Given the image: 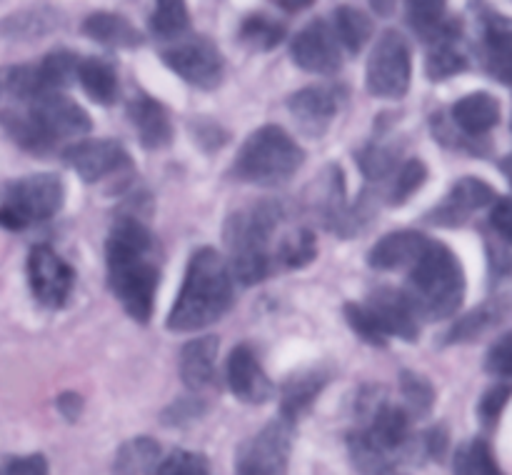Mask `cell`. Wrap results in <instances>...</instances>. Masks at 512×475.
I'll return each instance as SVG.
<instances>
[{
    "instance_id": "obj_35",
    "label": "cell",
    "mask_w": 512,
    "mask_h": 475,
    "mask_svg": "<svg viewBox=\"0 0 512 475\" xmlns=\"http://www.w3.org/2000/svg\"><path fill=\"white\" fill-rule=\"evenodd\" d=\"M428 180V168H425L423 160H408L405 165L395 168V180L390 183L388 190V203L390 205H403L423 188V183Z\"/></svg>"
},
{
    "instance_id": "obj_21",
    "label": "cell",
    "mask_w": 512,
    "mask_h": 475,
    "mask_svg": "<svg viewBox=\"0 0 512 475\" xmlns=\"http://www.w3.org/2000/svg\"><path fill=\"white\" fill-rule=\"evenodd\" d=\"M480 58L488 73L498 78L500 83H510V65H512V33L510 20L498 13H485L480 20Z\"/></svg>"
},
{
    "instance_id": "obj_16",
    "label": "cell",
    "mask_w": 512,
    "mask_h": 475,
    "mask_svg": "<svg viewBox=\"0 0 512 475\" xmlns=\"http://www.w3.org/2000/svg\"><path fill=\"white\" fill-rule=\"evenodd\" d=\"M225 378H228L230 393L238 400H243V403L263 405L275 393L273 383L265 375L258 355H255V350L250 345L233 348V353L228 358V368H225Z\"/></svg>"
},
{
    "instance_id": "obj_10",
    "label": "cell",
    "mask_w": 512,
    "mask_h": 475,
    "mask_svg": "<svg viewBox=\"0 0 512 475\" xmlns=\"http://www.w3.org/2000/svg\"><path fill=\"white\" fill-rule=\"evenodd\" d=\"M163 63L193 88L215 90L223 83L225 60L208 38H193L163 50Z\"/></svg>"
},
{
    "instance_id": "obj_38",
    "label": "cell",
    "mask_w": 512,
    "mask_h": 475,
    "mask_svg": "<svg viewBox=\"0 0 512 475\" xmlns=\"http://www.w3.org/2000/svg\"><path fill=\"white\" fill-rule=\"evenodd\" d=\"M345 320H348L350 328L365 340V343L375 345V348H385L388 345V335L378 328L375 318L370 315V310L360 303H345Z\"/></svg>"
},
{
    "instance_id": "obj_41",
    "label": "cell",
    "mask_w": 512,
    "mask_h": 475,
    "mask_svg": "<svg viewBox=\"0 0 512 475\" xmlns=\"http://www.w3.org/2000/svg\"><path fill=\"white\" fill-rule=\"evenodd\" d=\"M510 385H495V388H490L488 393L483 395V400H480V408H478V415H480V423L485 425V428H495L500 420V415H503V410L508 408V400H510Z\"/></svg>"
},
{
    "instance_id": "obj_37",
    "label": "cell",
    "mask_w": 512,
    "mask_h": 475,
    "mask_svg": "<svg viewBox=\"0 0 512 475\" xmlns=\"http://www.w3.org/2000/svg\"><path fill=\"white\" fill-rule=\"evenodd\" d=\"M78 63V55L70 53V50L58 48L40 60L38 70L48 88L63 90L65 85H70V80L75 78V73H78Z\"/></svg>"
},
{
    "instance_id": "obj_26",
    "label": "cell",
    "mask_w": 512,
    "mask_h": 475,
    "mask_svg": "<svg viewBox=\"0 0 512 475\" xmlns=\"http://www.w3.org/2000/svg\"><path fill=\"white\" fill-rule=\"evenodd\" d=\"M75 78L80 80L83 90L88 93L90 100L100 105H113L118 100V73H115L113 63L103 58H88L78 63V73Z\"/></svg>"
},
{
    "instance_id": "obj_36",
    "label": "cell",
    "mask_w": 512,
    "mask_h": 475,
    "mask_svg": "<svg viewBox=\"0 0 512 475\" xmlns=\"http://www.w3.org/2000/svg\"><path fill=\"white\" fill-rule=\"evenodd\" d=\"M400 390H403V398L408 403L410 418H423L425 413H430L435 403V388L430 380H425L420 373H413V370H403L400 373Z\"/></svg>"
},
{
    "instance_id": "obj_44",
    "label": "cell",
    "mask_w": 512,
    "mask_h": 475,
    "mask_svg": "<svg viewBox=\"0 0 512 475\" xmlns=\"http://www.w3.org/2000/svg\"><path fill=\"white\" fill-rule=\"evenodd\" d=\"M3 473L13 475H43L48 473V460L43 455H28V458H13L5 463Z\"/></svg>"
},
{
    "instance_id": "obj_1",
    "label": "cell",
    "mask_w": 512,
    "mask_h": 475,
    "mask_svg": "<svg viewBox=\"0 0 512 475\" xmlns=\"http://www.w3.org/2000/svg\"><path fill=\"white\" fill-rule=\"evenodd\" d=\"M108 285L138 323H148L155 308L160 265L155 260V238L135 215H123L110 228L105 243Z\"/></svg>"
},
{
    "instance_id": "obj_22",
    "label": "cell",
    "mask_w": 512,
    "mask_h": 475,
    "mask_svg": "<svg viewBox=\"0 0 512 475\" xmlns=\"http://www.w3.org/2000/svg\"><path fill=\"white\" fill-rule=\"evenodd\" d=\"M428 235L420 230H395L380 238L368 253L370 268L375 270H400L410 268L428 245Z\"/></svg>"
},
{
    "instance_id": "obj_7",
    "label": "cell",
    "mask_w": 512,
    "mask_h": 475,
    "mask_svg": "<svg viewBox=\"0 0 512 475\" xmlns=\"http://www.w3.org/2000/svg\"><path fill=\"white\" fill-rule=\"evenodd\" d=\"M65 188L55 173H35L0 188V228L25 230L55 218L63 208Z\"/></svg>"
},
{
    "instance_id": "obj_17",
    "label": "cell",
    "mask_w": 512,
    "mask_h": 475,
    "mask_svg": "<svg viewBox=\"0 0 512 475\" xmlns=\"http://www.w3.org/2000/svg\"><path fill=\"white\" fill-rule=\"evenodd\" d=\"M365 308L370 310V315L375 318L378 328L383 330L388 338H400L405 340V343H415V340H418V315L413 313L403 290H393L388 288V285H380L378 290L370 293Z\"/></svg>"
},
{
    "instance_id": "obj_11",
    "label": "cell",
    "mask_w": 512,
    "mask_h": 475,
    "mask_svg": "<svg viewBox=\"0 0 512 475\" xmlns=\"http://www.w3.org/2000/svg\"><path fill=\"white\" fill-rule=\"evenodd\" d=\"M28 285L40 305L60 310L75 288V270L48 245H33L28 253Z\"/></svg>"
},
{
    "instance_id": "obj_8",
    "label": "cell",
    "mask_w": 512,
    "mask_h": 475,
    "mask_svg": "<svg viewBox=\"0 0 512 475\" xmlns=\"http://www.w3.org/2000/svg\"><path fill=\"white\" fill-rule=\"evenodd\" d=\"M410 80H413V55L408 40L398 30H385L368 60V73H365L368 93L383 100H400L408 95Z\"/></svg>"
},
{
    "instance_id": "obj_29",
    "label": "cell",
    "mask_w": 512,
    "mask_h": 475,
    "mask_svg": "<svg viewBox=\"0 0 512 475\" xmlns=\"http://www.w3.org/2000/svg\"><path fill=\"white\" fill-rule=\"evenodd\" d=\"M160 463V445L153 438H135L120 445L115 455V473H153Z\"/></svg>"
},
{
    "instance_id": "obj_31",
    "label": "cell",
    "mask_w": 512,
    "mask_h": 475,
    "mask_svg": "<svg viewBox=\"0 0 512 475\" xmlns=\"http://www.w3.org/2000/svg\"><path fill=\"white\" fill-rule=\"evenodd\" d=\"M190 13L185 0H155V13L150 18V30L160 40H173L188 33Z\"/></svg>"
},
{
    "instance_id": "obj_2",
    "label": "cell",
    "mask_w": 512,
    "mask_h": 475,
    "mask_svg": "<svg viewBox=\"0 0 512 475\" xmlns=\"http://www.w3.org/2000/svg\"><path fill=\"white\" fill-rule=\"evenodd\" d=\"M0 125L25 153L48 155L63 140L90 133L93 120L63 90H43L28 100L0 105Z\"/></svg>"
},
{
    "instance_id": "obj_9",
    "label": "cell",
    "mask_w": 512,
    "mask_h": 475,
    "mask_svg": "<svg viewBox=\"0 0 512 475\" xmlns=\"http://www.w3.org/2000/svg\"><path fill=\"white\" fill-rule=\"evenodd\" d=\"M293 453V425L283 418L265 425L258 435L245 440L235 455V470L243 475L285 473Z\"/></svg>"
},
{
    "instance_id": "obj_3",
    "label": "cell",
    "mask_w": 512,
    "mask_h": 475,
    "mask_svg": "<svg viewBox=\"0 0 512 475\" xmlns=\"http://www.w3.org/2000/svg\"><path fill=\"white\" fill-rule=\"evenodd\" d=\"M285 225V208L278 200H260L225 220L223 240L228 268L240 285H255L278 273V248Z\"/></svg>"
},
{
    "instance_id": "obj_42",
    "label": "cell",
    "mask_w": 512,
    "mask_h": 475,
    "mask_svg": "<svg viewBox=\"0 0 512 475\" xmlns=\"http://www.w3.org/2000/svg\"><path fill=\"white\" fill-rule=\"evenodd\" d=\"M485 368H488V373L498 375V378H510L512 375V335L510 333H505L503 338L488 350Z\"/></svg>"
},
{
    "instance_id": "obj_25",
    "label": "cell",
    "mask_w": 512,
    "mask_h": 475,
    "mask_svg": "<svg viewBox=\"0 0 512 475\" xmlns=\"http://www.w3.org/2000/svg\"><path fill=\"white\" fill-rule=\"evenodd\" d=\"M83 35L108 48H138L143 35L118 13H93L83 20Z\"/></svg>"
},
{
    "instance_id": "obj_13",
    "label": "cell",
    "mask_w": 512,
    "mask_h": 475,
    "mask_svg": "<svg viewBox=\"0 0 512 475\" xmlns=\"http://www.w3.org/2000/svg\"><path fill=\"white\" fill-rule=\"evenodd\" d=\"M345 98H348V93H345L343 85H310V88L290 95L288 108L305 135L320 138V135L328 133L330 123L345 105Z\"/></svg>"
},
{
    "instance_id": "obj_40",
    "label": "cell",
    "mask_w": 512,
    "mask_h": 475,
    "mask_svg": "<svg viewBox=\"0 0 512 475\" xmlns=\"http://www.w3.org/2000/svg\"><path fill=\"white\" fill-rule=\"evenodd\" d=\"M205 410H208V403H205V400L180 398L178 403L168 405V408L163 410L160 420H163L165 425H173V428H185V425L195 423V420H198Z\"/></svg>"
},
{
    "instance_id": "obj_32",
    "label": "cell",
    "mask_w": 512,
    "mask_h": 475,
    "mask_svg": "<svg viewBox=\"0 0 512 475\" xmlns=\"http://www.w3.org/2000/svg\"><path fill=\"white\" fill-rule=\"evenodd\" d=\"M285 38V28L278 20L268 18V15H250L243 25H240V40L248 45L250 50H273L280 40Z\"/></svg>"
},
{
    "instance_id": "obj_6",
    "label": "cell",
    "mask_w": 512,
    "mask_h": 475,
    "mask_svg": "<svg viewBox=\"0 0 512 475\" xmlns=\"http://www.w3.org/2000/svg\"><path fill=\"white\" fill-rule=\"evenodd\" d=\"M305 153L293 135L280 125H263L248 135L233 163V175L243 183L275 188L283 185L303 168Z\"/></svg>"
},
{
    "instance_id": "obj_27",
    "label": "cell",
    "mask_w": 512,
    "mask_h": 475,
    "mask_svg": "<svg viewBox=\"0 0 512 475\" xmlns=\"http://www.w3.org/2000/svg\"><path fill=\"white\" fill-rule=\"evenodd\" d=\"M503 318H505L503 300H493V303L478 305V308H473L468 315H463V318L448 330L445 343H470V340H478L480 335L488 333L490 328H495Z\"/></svg>"
},
{
    "instance_id": "obj_14",
    "label": "cell",
    "mask_w": 512,
    "mask_h": 475,
    "mask_svg": "<svg viewBox=\"0 0 512 475\" xmlns=\"http://www.w3.org/2000/svg\"><path fill=\"white\" fill-rule=\"evenodd\" d=\"M63 160L68 168H73L85 183H100L108 175H115L118 170L130 168L128 150L118 140H80L65 148Z\"/></svg>"
},
{
    "instance_id": "obj_23",
    "label": "cell",
    "mask_w": 512,
    "mask_h": 475,
    "mask_svg": "<svg viewBox=\"0 0 512 475\" xmlns=\"http://www.w3.org/2000/svg\"><path fill=\"white\" fill-rule=\"evenodd\" d=\"M455 128L468 138L480 140L500 123V100L493 93H473L450 108Z\"/></svg>"
},
{
    "instance_id": "obj_18",
    "label": "cell",
    "mask_w": 512,
    "mask_h": 475,
    "mask_svg": "<svg viewBox=\"0 0 512 475\" xmlns=\"http://www.w3.org/2000/svg\"><path fill=\"white\" fill-rule=\"evenodd\" d=\"M128 120L133 123L143 148L163 150L173 143V123L160 100L138 93L128 103Z\"/></svg>"
},
{
    "instance_id": "obj_46",
    "label": "cell",
    "mask_w": 512,
    "mask_h": 475,
    "mask_svg": "<svg viewBox=\"0 0 512 475\" xmlns=\"http://www.w3.org/2000/svg\"><path fill=\"white\" fill-rule=\"evenodd\" d=\"M55 405H58V410L65 415V420H70V423L78 420L80 413H83V398H80L78 393H70V390L60 395Z\"/></svg>"
},
{
    "instance_id": "obj_19",
    "label": "cell",
    "mask_w": 512,
    "mask_h": 475,
    "mask_svg": "<svg viewBox=\"0 0 512 475\" xmlns=\"http://www.w3.org/2000/svg\"><path fill=\"white\" fill-rule=\"evenodd\" d=\"M328 380L330 373L325 368H305L290 375L280 388V410H283L285 423L295 425L300 418H305Z\"/></svg>"
},
{
    "instance_id": "obj_43",
    "label": "cell",
    "mask_w": 512,
    "mask_h": 475,
    "mask_svg": "<svg viewBox=\"0 0 512 475\" xmlns=\"http://www.w3.org/2000/svg\"><path fill=\"white\" fill-rule=\"evenodd\" d=\"M490 225L498 238L510 240L512 238V203L510 198H495L493 213H490Z\"/></svg>"
},
{
    "instance_id": "obj_47",
    "label": "cell",
    "mask_w": 512,
    "mask_h": 475,
    "mask_svg": "<svg viewBox=\"0 0 512 475\" xmlns=\"http://www.w3.org/2000/svg\"><path fill=\"white\" fill-rule=\"evenodd\" d=\"M273 5H278L280 10H288V13H300V10L310 8L315 0H270Z\"/></svg>"
},
{
    "instance_id": "obj_28",
    "label": "cell",
    "mask_w": 512,
    "mask_h": 475,
    "mask_svg": "<svg viewBox=\"0 0 512 475\" xmlns=\"http://www.w3.org/2000/svg\"><path fill=\"white\" fill-rule=\"evenodd\" d=\"M333 30L338 35L340 48L358 55L373 35V20L353 5H340L333 15Z\"/></svg>"
},
{
    "instance_id": "obj_20",
    "label": "cell",
    "mask_w": 512,
    "mask_h": 475,
    "mask_svg": "<svg viewBox=\"0 0 512 475\" xmlns=\"http://www.w3.org/2000/svg\"><path fill=\"white\" fill-rule=\"evenodd\" d=\"M430 53L425 60V73L430 80H445L468 70V55L460 48V23L445 20L428 38Z\"/></svg>"
},
{
    "instance_id": "obj_12",
    "label": "cell",
    "mask_w": 512,
    "mask_h": 475,
    "mask_svg": "<svg viewBox=\"0 0 512 475\" xmlns=\"http://www.w3.org/2000/svg\"><path fill=\"white\" fill-rule=\"evenodd\" d=\"M290 58L305 73L333 75L343 65V48L338 43L333 25L325 20H313L305 25L290 45Z\"/></svg>"
},
{
    "instance_id": "obj_45",
    "label": "cell",
    "mask_w": 512,
    "mask_h": 475,
    "mask_svg": "<svg viewBox=\"0 0 512 475\" xmlns=\"http://www.w3.org/2000/svg\"><path fill=\"white\" fill-rule=\"evenodd\" d=\"M450 448V438H448V430L443 425H435L425 433V453L430 455L433 460H443L445 453Z\"/></svg>"
},
{
    "instance_id": "obj_39",
    "label": "cell",
    "mask_w": 512,
    "mask_h": 475,
    "mask_svg": "<svg viewBox=\"0 0 512 475\" xmlns=\"http://www.w3.org/2000/svg\"><path fill=\"white\" fill-rule=\"evenodd\" d=\"M158 475H205L210 473V463L205 455L193 453V450H173L165 460H160Z\"/></svg>"
},
{
    "instance_id": "obj_24",
    "label": "cell",
    "mask_w": 512,
    "mask_h": 475,
    "mask_svg": "<svg viewBox=\"0 0 512 475\" xmlns=\"http://www.w3.org/2000/svg\"><path fill=\"white\" fill-rule=\"evenodd\" d=\"M215 355H218L215 335H203L185 345L180 353V378L190 390H203L215 383Z\"/></svg>"
},
{
    "instance_id": "obj_48",
    "label": "cell",
    "mask_w": 512,
    "mask_h": 475,
    "mask_svg": "<svg viewBox=\"0 0 512 475\" xmlns=\"http://www.w3.org/2000/svg\"><path fill=\"white\" fill-rule=\"evenodd\" d=\"M370 8H373V13H378L380 18H388L395 10V0H370Z\"/></svg>"
},
{
    "instance_id": "obj_5",
    "label": "cell",
    "mask_w": 512,
    "mask_h": 475,
    "mask_svg": "<svg viewBox=\"0 0 512 475\" xmlns=\"http://www.w3.org/2000/svg\"><path fill=\"white\" fill-rule=\"evenodd\" d=\"M403 295L418 320L450 318L465 300V270L458 255L438 240H428L423 253L410 265Z\"/></svg>"
},
{
    "instance_id": "obj_30",
    "label": "cell",
    "mask_w": 512,
    "mask_h": 475,
    "mask_svg": "<svg viewBox=\"0 0 512 475\" xmlns=\"http://www.w3.org/2000/svg\"><path fill=\"white\" fill-rule=\"evenodd\" d=\"M453 470L460 475H498V460H495L493 448L488 445V440L475 438L470 443L460 445L455 450L453 458Z\"/></svg>"
},
{
    "instance_id": "obj_15",
    "label": "cell",
    "mask_w": 512,
    "mask_h": 475,
    "mask_svg": "<svg viewBox=\"0 0 512 475\" xmlns=\"http://www.w3.org/2000/svg\"><path fill=\"white\" fill-rule=\"evenodd\" d=\"M495 190L480 178H460L453 188L448 190L438 208L430 210L425 220L440 228H460L468 223L478 210L488 208L495 203Z\"/></svg>"
},
{
    "instance_id": "obj_4",
    "label": "cell",
    "mask_w": 512,
    "mask_h": 475,
    "mask_svg": "<svg viewBox=\"0 0 512 475\" xmlns=\"http://www.w3.org/2000/svg\"><path fill=\"white\" fill-rule=\"evenodd\" d=\"M233 275L215 248H198L188 260L178 300L168 315V330L190 333L218 323L233 308Z\"/></svg>"
},
{
    "instance_id": "obj_34",
    "label": "cell",
    "mask_w": 512,
    "mask_h": 475,
    "mask_svg": "<svg viewBox=\"0 0 512 475\" xmlns=\"http://www.w3.org/2000/svg\"><path fill=\"white\" fill-rule=\"evenodd\" d=\"M445 5L448 0H405L408 23L420 38L428 40L445 23Z\"/></svg>"
},
{
    "instance_id": "obj_33",
    "label": "cell",
    "mask_w": 512,
    "mask_h": 475,
    "mask_svg": "<svg viewBox=\"0 0 512 475\" xmlns=\"http://www.w3.org/2000/svg\"><path fill=\"white\" fill-rule=\"evenodd\" d=\"M358 165L360 170H363L365 178L370 180V183H383L385 178H390V175L395 173V168H398V158H400V148H390V145H368V148L360 150L358 155Z\"/></svg>"
}]
</instances>
